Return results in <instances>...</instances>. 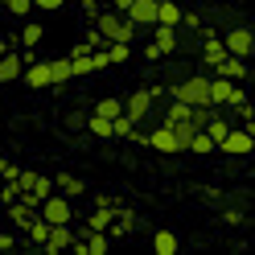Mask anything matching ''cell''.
Wrapping results in <instances>:
<instances>
[{
    "label": "cell",
    "instance_id": "cell-1",
    "mask_svg": "<svg viewBox=\"0 0 255 255\" xmlns=\"http://www.w3.org/2000/svg\"><path fill=\"white\" fill-rule=\"evenodd\" d=\"M169 99H181V103H189V107H210V78H181V83H173L169 91Z\"/></svg>",
    "mask_w": 255,
    "mask_h": 255
},
{
    "label": "cell",
    "instance_id": "cell-2",
    "mask_svg": "<svg viewBox=\"0 0 255 255\" xmlns=\"http://www.w3.org/2000/svg\"><path fill=\"white\" fill-rule=\"evenodd\" d=\"M95 29H99L107 41H128V45L136 41V25L128 21L124 12H116V8H111V12H99V17H95Z\"/></svg>",
    "mask_w": 255,
    "mask_h": 255
},
{
    "label": "cell",
    "instance_id": "cell-3",
    "mask_svg": "<svg viewBox=\"0 0 255 255\" xmlns=\"http://www.w3.org/2000/svg\"><path fill=\"white\" fill-rule=\"evenodd\" d=\"M247 99V91L239 87V83H231V78H210V107H235V103H243Z\"/></svg>",
    "mask_w": 255,
    "mask_h": 255
},
{
    "label": "cell",
    "instance_id": "cell-4",
    "mask_svg": "<svg viewBox=\"0 0 255 255\" xmlns=\"http://www.w3.org/2000/svg\"><path fill=\"white\" fill-rule=\"evenodd\" d=\"M37 218H45L50 227H54V222H70V218H74L70 198H66V194H45L41 206H37Z\"/></svg>",
    "mask_w": 255,
    "mask_h": 255
},
{
    "label": "cell",
    "instance_id": "cell-5",
    "mask_svg": "<svg viewBox=\"0 0 255 255\" xmlns=\"http://www.w3.org/2000/svg\"><path fill=\"white\" fill-rule=\"evenodd\" d=\"M251 144H255V136L247 132V128H235V124H231V128H227V136H222L214 148H218V152H227V156H247Z\"/></svg>",
    "mask_w": 255,
    "mask_h": 255
},
{
    "label": "cell",
    "instance_id": "cell-6",
    "mask_svg": "<svg viewBox=\"0 0 255 255\" xmlns=\"http://www.w3.org/2000/svg\"><path fill=\"white\" fill-rule=\"evenodd\" d=\"M222 45H227V54H235V58H251L255 37H251V29H247V25H235L231 33L222 37Z\"/></svg>",
    "mask_w": 255,
    "mask_h": 255
},
{
    "label": "cell",
    "instance_id": "cell-7",
    "mask_svg": "<svg viewBox=\"0 0 255 255\" xmlns=\"http://www.w3.org/2000/svg\"><path fill=\"white\" fill-rule=\"evenodd\" d=\"M144 144L148 148H156V152H181V144H177V136H173V128L169 124H156V128H148V136H144Z\"/></svg>",
    "mask_w": 255,
    "mask_h": 255
},
{
    "label": "cell",
    "instance_id": "cell-8",
    "mask_svg": "<svg viewBox=\"0 0 255 255\" xmlns=\"http://www.w3.org/2000/svg\"><path fill=\"white\" fill-rule=\"evenodd\" d=\"M124 116L136 120V124H148V116H152V95H148V91L128 95V99H124Z\"/></svg>",
    "mask_w": 255,
    "mask_h": 255
},
{
    "label": "cell",
    "instance_id": "cell-9",
    "mask_svg": "<svg viewBox=\"0 0 255 255\" xmlns=\"http://www.w3.org/2000/svg\"><path fill=\"white\" fill-rule=\"evenodd\" d=\"M124 17L132 21L136 29H152V21H156V4H152V0H132V4L124 8Z\"/></svg>",
    "mask_w": 255,
    "mask_h": 255
},
{
    "label": "cell",
    "instance_id": "cell-10",
    "mask_svg": "<svg viewBox=\"0 0 255 255\" xmlns=\"http://www.w3.org/2000/svg\"><path fill=\"white\" fill-rule=\"evenodd\" d=\"M70 239H74V231H70V222H54V227H50V235H45V251H50V255H58V251H66L70 247Z\"/></svg>",
    "mask_w": 255,
    "mask_h": 255
},
{
    "label": "cell",
    "instance_id": "cell-11",
    "mask_svg": "<svg viewBox=\"0 0 255 255\" xmlns=\"http://www.w3.org/2000/svg\"><path fill=\"white\" fill-rule=\"evenodd\" d=\"M198 33L206 37V45H202V62H206V66H218V62L227 58V45H222V37H214L210 29H206V25L198 29Z\"/></svg>",
    "mask_w": 255,
    "mask_h": 255
},
{
    "label": "cell",
    "instance_id": "cell-12",
    "mask_svg": "<svg viewBox=\"0 0 255 255\" xmlns=\"http://www.w3.org/2000/svg\"><path fill=\"white\" fill-rule=\"evenodd\" d=\"M214 74H218V78H231V83H243V78H247V58L227 54V58H222L218 66H214Z\"/></svg>",
    "mask_w": 255,
    "mask_h": 255
},
{
    "label": "cell",
    "instance_id": "cell-13",
    "mask_svg": "<svg viewBox=\"0 0 255 255\" xmlns=\"http://www.w3.org/2000/svg\"><path fill=\"white\" fill-rule=\"evenodd\" d=\"M21 70H25V62H21L17 50H4V54H0V83H12V78H21Z\"/></svg>",
    "mask_w": 255,
    "mask_h": 255
},
{
    "label": "cell",
    "instance_id": "cell-14",
    "mask_svg": "<svg viewBox=\"0 0 255 255\" xmlns=\"http://www.w3.org/2000/svg\"><path fill=\"white\" fill-rule=\"evenodd\" d=\"M152 45L161 54H173V50H177V29H173V25H152Z\"/></svg>",
    "mask_w": 255,
    "mask_h": 255
},
{
    "label": "cell",
    "instance_id": "cell-15",
    "mask_svg": "<svg viewBox=\"0 0 255 255\" xmlns=\"http://www.w3.org/2000/svg\"><path fill=\"white\" fill-rule=\"evenodd\" d=\"M21 74H25V83H29V87H50V66H45V62H37V58H33V62H25V70H21Z\"/></svg>",
    "mask_w": 255,
    "mask_h": 255
},
{
    "label": "cell",
    "instance_id": "cell-16",
    "mask_svg": "<svg viewBox=\"0 0 255 255\" xmlns=\"http://www.w3.org/2000/svg\"><path fill=\"white\" fill-rule=\"evenodd\" d=\"M227 128H231V120H227V116H222V111L214 107V111H210V120H206V124H202V132H206V136H210V140H214V144H218V140H222V136H227Z\"/></svg>",
    "mask_w": 255,
    "mask_h": 255
},
{
    "label": "cell",
    "instance_id": "cell-17",
    "mask_svg": "<svg viewBox=\"0 0 255 255\" xmlns=\"http://www.w3.org/2000/svg\"><path fill=\"white\" fill-rule=\"evenodd\" d=\"M111 218H116V210H111V206H95V210L87 214V222H83V231H107Z\"/></svg>",
    "mask_w": 255,
    "mask_h": 255
},
{
    "label": "cell",
    "instance_id": "cell-18",
    "mask_svg": "<svg viewBox=\"0 0 255 255\" xmlns=\"http://www.w3.org/2000/svg\"><path fill=\"white\" fill-rule=\"evenodd\" d=\"M45 66H50V87H62V83H70V78H74L70 58H50Z\"/></svg>",
    "mask_w": 255,
    "mask_h": 255
},
{
    "label": "cell",
    "instance_id": "cell-19",
    "mask_svg": "<svg viewBox=\"0 0 255 255\" xmlns=\"http://www.w3.org/2000/svg\"><path fill=\"white\" fill-rule=\"evenodd\" d=\"M152 25H173V29H177V25H181V8L173 4V0H161V4H156V21H152Z\"/></svg>",
    "mask_w": 255,
    "mask_h": 255
},
{
    "label": "cell",
    "instance_id": "cell-20",
    "mask_svg": "<svg viewBox=\"0 0 255 255\" xmlns=\"http://www.w3.org/2000/svg\"><path fill=\"white\" fill-rule=\"evenodd\" d=\"M54 189H62L66 198H83V194H87V185L78 181V177H70V173H58V177H54Z\"/></svg>",
    "mask_w": 255,
    "mask_h": 255
},
{
    "label": "cell",
    "instance_id": "cell-21",
    "mask_svg": "<svg viewBox=\"0 0 255 255\" xmlns=\"http://www.w3.org/2000/svg\"><path fill=\"white\" fill-rule=\"evenodd\" d=\"M152 251L156 255H173V251H177V235H173V231H156L152 235Z\"/></svg>",
    "mask_w": 255,
    "mask_h": 255
},
{
    "label": "cell",
    "instance_id": "cell-22",
    "mask_svg": "<svg viewBox=\"0 0 255 255\" xmlns=\"http://www.w3.org/2000/svg\"><path fill=\"white\" fill-rule=\"evenodd\" d=\"M132 58V45L128 41H107V62L111 66H120V62H128Z\"/></svg>",
    "mask_w": 255,
    "mask_h": 255
},
{
    "label": "cell",
    "instance_id": "cell-23",
    "mask_svg": "<svg viewBox=\"0 0 255 255\" xmlns=\"http://www.w3.org/2000/svg\"><path fill=\"white\" fill-rule=\"evenodd\" d=\"M185 152H202V156H206V152H214V140H210V136H206L202 128H198V132L189 136V144H185Z\"/></svg>",
    "mask_w": 255,
    "mask_h": 255
},
{
    "label": "cell",
    "instance_id": "cell-24",
    "mask_svg": "<svg viewBox=\"0 0 255 255\" xmlns=\"http://www.w3.org/2000/svg\"><path fill=\"white\" fill-rule=\"evenodd\" d=\"M83 124L91 128V132H95V136H103V140H111V120H107V116H87Z\"/></svg>",
    "mask_w": 255,
    "mask_h": 255
},
{
    "label": "cell",
    "instance_id": "cell-25",
    "mask_svg": "<svg viewBox=\"0 0 255 255\" xmlns=\"http://www.w3.org/2000/svg\"><path fill=\"white\" fill-rule=\"evenodd\" d=\"M25 235H29V243H45V235H50V222H45V218H33V222L25 227Z\"/></svg>",
    "mask_w": 255,
    "mask_h": 255
},
{
    "label": "cell",
    "instance_id": "cell-26",
    "mask_svg": "<svg viewBox=\"0 0 255 255\" xmlns=\"http://www.w3.org/2000/svg\"><path fill=\"white\" fill-rule=\"evenodd\" d=\"M0 4H4L8 17H29L33 12V0H0Z\"/></svg>",
    "mask_w": 255,
    "mask_h": 255
},
{
    "label": "cell",
    "instance_id": "cell-27",
    "mask_svg": "<svg viewBox=\"0 0 255 255\" xmlns=\"http://www.w3.org/2000/svg\"><path fill=\"white\" fill-rule=\"evenodd\" d=\"M124 111V103L120 99H99V107H95V116H107V120H116Z\"/></svg>",
    "mask_w": 255,
    "mask_h": 255
},
{
    "label": "cell",
    "instance_id": "cell-28",
    "mask_svg": "<svg viewBox=\"0 0 255 255\" xmlns=\"http://www.w3.org/2000/svg\"><path fill=\"white\" fill-rule=\"evenodd\" d=\"M37 41H41V25H25L21 29V45H25V50H33Z\"/></svg>",
    "mask_w": 255,
    "mask_h": 255
},
{
    "label": "cell",
    "instance_id": "cell-29",
    "mask_svg": "<svg viewBox=\"0 0 255 255\" xmlns=\"http://www.w3.org/2000/svg\"><path fill=\"white\" fill-rule=\"evenodd\" d=\"M83 45H87V50H103V45H107V37H103V33H99V29H95V25H91V29H87V33H83Z\"/></svg>",
    "mask_w": 255,
    "mask_h": 255
},
{
    "label": "cell",
    "instance_id": "cell-30",
    "mask_svg": "<svg viewBox=\"0 0 255 255\" xmlns=\"http://www.w3.org/2000/svg\"><path fill=\"white\" fill-rule=\"evenodd\" d=\"M17 194H21V189H17V181H0V206H8Z\"/></svg>",
    "mask_w": 255,
    "mask_h": 255
},
{
    "label": "cell",
    "instance_id": "cell-31",
    "mask_svg": "<svg viewBox=\"0 0 255 255\" xmlns=\"http://www.w3.org/2000/svg\"><path fill=\"white\" fill-rule=\"evenodd\" d=\"M83 17H91V21L99 17V0H83Z\"/></svg>",
    "mask_w": 255,
    "mask_h": 255
},
{
    "label": "cell",
    "instance_id": "cell-32",
    "mask_svg": "<svg viewBox=\"0 0 255 255\" xmlns=\"http://www.w3.org/2000/svg\"><path fill=\"white\" fill-rule=\"evenodd\" d=\"M181 25H185V29H202V17H198V12H185Z\"/></svg>",
    "mask_w": 255,
    "mask_h": 255
},
{
    "label": "cell",
    "instance_id": "cell-33",
    "mask_svg": "<svg viewBox=\"0 0 255 255\" xmlns=\"http://www.w3.org/2000/svg\"><path fill=\"white\" fill-rule=\"evenodd\" d=\"M66 0H33V8H62Z\"/></svg>",
    "mask_w": 255,
    "mask_h": 255
},
{
    "label": "cell",
    "instance_id": "cell-34",
    "mask_svg": "<svg viewBox=\"0 0 255 255\" xmlns=\"http://www.w3.org/2000/svg\"><path fill=\"white\" fill-rule=\"evenodd\" d=\"M95 206H111V210H116L120 202H116V198H107V194H95Z\"/></svg>",
    "mask_w": 255,
    "mask_h": 255
},
{
    "label": "cell",
    "instance_id": "cell-35",
    "mask_svg": "<svg viewBox=\"0 0 255 255\" xmlns=\"http://www.w3.org/2000/svg\"><path fill=\"white\" fill-rule=\"evenodd\" d=\"M128 4H132V0H111V8H116V12H124Z\"/></svg>",
    "mask_w": 255,
    "mask_h": 255
},
{
    "label": "cell",
    "instance_id": "cell-36",
    "mask_svg": "<svg viewBox=\"0 0 255 255\" xmlns=\"http://www.w3.org/2000/svg\"><path fill=\"white\" fill-rule=\"evenodd\" d=\"M4 50H8V41H4V37H0V54H4Z\"/></svg>",
    "mask_w": 255,
    "mask_h": 255
},
{
    "label": "cell",
    "instance_id": "cell-37",
    "mask_svg": "<svg viewBox=\"0 0 255 255\" xmlns=\"http://www.w3.org/2000/svg\"><path fill=\"white\" fill-rule=\"evenodd\" d=\"M0 17H4V4H0Z\"/></svg>",
    "mask_w": 255,
    "mask_h": 255
},
{
    "label": "cell",
    "instance_id": "cell-38",
    "mask_svg": "<svg viewBox=\"0 0 255 255\" xmlns=\"http://www.w3.org/2000/svg\"><path fill=\"white\" fill-rule=\"evenodd\" d=\"M0 169H4V156H0Z\"/></svg>",
    "mask_w": 255,
    "mask_h": 255
},
{
    "label": "cell",
    "instance_id": "cell-39",
    "mask_svg": "<svg viewBox=\"0 0 255 255\" xmlns=\"http://www.w3.org/2000/svg\"><path fill=\"white\" fill-rule=\"evenodd\" d=\"M152 4H161V0H152Z\"/></svg>",
    "mask_w": 255,
    "mask_h": 255
}]
</instances>
